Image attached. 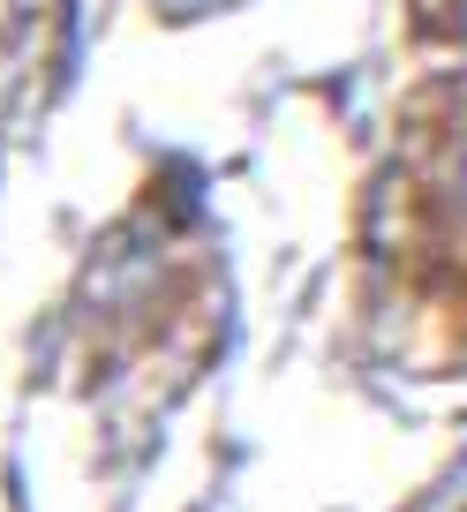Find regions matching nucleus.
<instances>
[{"mask_svg":"<svg viewBox=\"0 0 467 512\" xmlns=\"http://www.w3.org/2000/svg\"><path fill=\"white\" fill-rule=\"evenodd\" d=\"M362 256L385 354L467 369V68L415 83L392 113Z\"/></svg>","mask_w":467,"mask_h":512,"instance_id":"nucleus-1","label":"nucleus"}]
</instances>
